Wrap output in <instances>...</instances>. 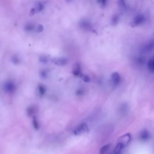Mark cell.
<instances>
[{
	"label": "cell",
	"instance_id": "5b68a950",
	"mask_svg": "<svg viewBox=\"0 0 154 154\" xmlns=\"http://www.w3.org/2000/svg\"><path fill=\"white\" fill-rule=\"evenodd\" d=\"M150 137V134L147 131H143L141 134H140V140H143V141H146V140H147Z\"/></svg>",
	"mask_w": 154,
	"mask_h": 154
},
{
	"label": "cell",
	"instance_id": "ba28073f",
	"mask_svg": "<svg viewBox=\"0 0 154 154\" xmlns=\"http://www.w3.org/2000/svg\"><path fill=\"white\" fill-rule=\"evenodd\" d=\"M154 48V41L150 42L147 45H146L145 47V50L146 51H150L151 49Z\"/></svg>",
	"mask_w": 154,
	"mask_h": 154
},
{
	"label": "cell",
	"instance_id": "7a4b0ae2",
	"mask_svg": "<svg viewBox=\"0 0 154 154\" xmlns=\"http://www.w3.org/2000/svg\"><path fill=\"white\" fill-rule=\"evenodd\" d=\"M88 126H87L86 123H83V124H81L75 128L74 131V134L75 136H81L88 132Z\"/></svg>",
	"mask_w": 154,
	"mask_h": 154
},
{
	"label": "cell",
	"instance_id": "6da1fadb",
	"mask_svg": "<svg viewBox=\"0 0 154 154\" xmlns=\"http://www.w3.org/2000/svg\"><path fill=\"white\" fill-rule=\"evenodd\" d=\"M131 140V136L130 134H126L121 136L117 140V145L115 147L114 154H119L122 149L127 146Z\"/></svg>",
	"mask_w": 154,
	"mask_h": 154
},
{
	"label": "cell",
	"instance_id": "30bf717a",
	"mask_svg": "<svg viewBox=\"0 0 154 154\" xmlns=\"http://www.w3.org/2000/svg\"><path fill=\"white\" fill-rule=\"evenodd\" d=\"M33 125L35 128V129H36L38 130V128H39V124H38V122L36 120H34L33 121Z\"/></svg>",
	"mask_w": 154,
	"mask_h": 154
},
{
	"label": "cell",
	"instance_id": "277c9868",
	"mask_svg": "<svg viewBox=\"0 0 154 154\" xmlns=\"http://www.w3.org/2000/svg\"><path fill=\"white\" fill-rule=\"evenodd\" d=\"M111 79L113 81V83H114L115 85H118L120 83V76L118 73L115 72L113 74L111 75Z\"/></svg>",
	"mask_w": 154,
	"mask_h": 154
},
{
	"label": "cell",
	"instance_id": "8fae6325",
	"mask_svg": "<svg viewBox=\"0 0 154 154\" xmlns=\"http://www.w3.org/2000/svg\"><path fill=\"white\" fill-rule=\"evenodd\" d=\"M98 1L102 4V6H104L107 3V0H98Z\"/></svg>",
	"mask_w": 154,
	"mask_h": 154
},
{
	"label": "cell",
	"instance_id": "52a82bcc",
	"mask_svg": "<svg viewBox=\"0 0 154 154\" xmlns=\"http://www.w3.org/2000/svg\"><path fill=\"white\" fill-rule=\"evenodd\" d=\"M110 146H111L110 144H107L102 147H101V149H100V151H99V153L100 154H105L108 151H109V149L110 147Z\"/></svg>",
	"mask_w": 154,
	"mask_h": 154
},
{
	"label": "cell",
	"instance_id": "3957f363",
	"mask_svg": "<svg viewBox=\"0 0 154 154\" xmlns=\"http://www.w3.org/2000/svg\"><path fill=\"white\" fill-rule=\"evenodd\" d=\"M145 17L143 16V15L139 14L137 15V16L134 19L132 22V26H137V25H139L141 24H142L143 22L145 21Z\"/></svg>",
	"mask_w": 154,
	"mask_h": 154
},
{
	"label": "cell",
	"instance_id": "8992f818",
	"mask_svg": "<svg viewBox=\"0 0 154 154\" xmlns=\"http://www.w3.org/2000/svg\"><path fill=\"white\" fill-rule=\"evenodd\" d=\"M148 68L151 72H154V56L148 62Z\"/></svg>",
	"mask_w": 154,
	"mask_h": 154
},
{
	"label": "cell",
	"instance_id": "7c38bea8",
	"mask_svg": "<svg viewBox=\"0 0 154 154\" xmlns=\"http://www.w3.org/2000/svg\"><path fill=\"white\" fill-rule=\"evenodd\" d=\"M113 154H114V153H113Z\"/></svg>",
	"mask_w": 154,
	"mask_h": 154
},
{
	"label": "cell",
	"instance_id": "9c48e42d",
	"mask_svg": "<svg viewBox=\"0 0 154 154\" xmlns=\"http://www.w3.org/2000/svg\"><path fill=\"white\" fill-rule=\"evenodd\" d=\"M119 4L120 6V7L123 9H126V5L125 0H119Z\"/></svg>",
	"mask_w": 154,
	"mask_h": 154
}]
</instances>
